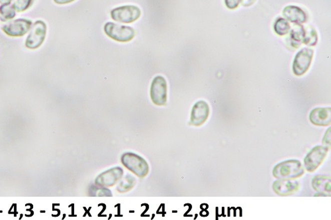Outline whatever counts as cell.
<instances>
[{"label":"cell","mask_w":331,"mask_h":220,"mask_svg":"<svg viewBox=\"0 0 331 220\" xmlns=\"http://www.w3.org/2000/svg\"><path fill=\"white\" fill-rule=\"evenodd\" d=\"M272 188L279 196H289L297 192L299 184L295 180H278L273 182Z\"/></svg>","instance_id":"12"},{"label":"cell","mask_w":331,"mask_h":220,"mask_svg":"<svg viewBox=\"0 0 331 220\" xmlns=\"http://www.w3.org/2000/svg\"><path fill=\"white\" fill-rule=\"evenodd\" d=\"M32 22L26 18H18L2 26V30L8 36L20 37L28 34L31 30Z\"/></svg>","instance_id":"9"},{"label":"cell","mask_w":331,"mask_h":220,"mask_svg":"<svg viewBox=\"0 0 331 220\" xmlns=\"http://www.w3.org/2000/svg\"><path fill=\"white\" fill-rule=\"evenodd\" d=\"M242 5L243 6H250L256 2V0H241Z\"/></svg>","instance_id":"25"},{"label":"cell","mask_w":331,"mask_h":220,"mask_svg":"<svg viewBox=\"0 0 331 220\" xmlns=\"http://www.w3.org/2000/svg\"><path fill=\"white\" fill-rule=\"evenodd\" d=\"M273 176L277 180H295L303 176L305 170L301 162L289 160L277 164L273 168Z\"/></svg>","instance_id":"1"},{"label":"cell","mask_w":331,"mask_h":220,"mask_svg":"<svg viewBox=\"0 0 331 220\" xmlns=\"http://www.w3.org/2000/svg\"><path fill=\"white\" fill-rule=\"evenodd\" d=\"M136 184V180L134 176L128 174L124 178V180H121L120 184L117 186V190L120 192H125L127 191L130 190L131 188H133Z\"/></svg>","instance_id":"17"},{"label":"cell","mask_w":331,"mask_h":220,"mask_svg":"<svg viewBox=\"0 0 331 220\" xmlns=\"http://www.w3.org/2000/svg\"><path fill=\"white\" fill-rule=\"evenodd\" d=\"M151 98L153 104L157 106H164L167 102V83L162 76H156L152 82Z\"/></svg>","instance_id":"6"},{"label":"cell","mask_w":331,"mask_h":220,"mask_svg":"<svg viewBox=\"0 0 331 220\" xmlns=\"http://www.w3.org/2000/svg\"><path fill=\"white\" fill-rule=\"evenodd\" d=\"M309 120L312 124L315 126H330L331 123L330 108H314L310 113Z\"/></svg>","instance_id":"13"},{"label":"cell","mask_w":331,"mask_h":220,"mask_svg":"<svg viewBox=\"0 0 331 220\" xmlns=\"http://www.w3.org/2000/svg\"><path fill=\"white\" fill-rule=\"evenodd\" d=\"M317 34L312 26H309L305 32L303 42L309 46H314L317 41Z\"/></svg>","instance_id":"20"},{"label":"cell","mask_w":331,"mask_h":220,"mask_svg":"<svg viewBox=\"0 0 331 220\" xmlns=\"http://www.w3.org/2000/svg\"><path fill=\"white\" fill-rule=\"evenodd\" d=\"M47 34V24L43 20H38L32 26L30 34L26 41V46L29 49L39 48L44 42Z\"/></svg>","instance_id":"7"},{"label":"cell","mask_w":331,"mask_h":220,"mask_svg":"<svg viewBox=\"0 0 331 220\" xmlns=\"http://www.w3.org/2000/svg\"><path fill=\"white\" fill-rule=\"evenodd\" d=\"M34 0H16L14 4L16 11L23 12L26 11L32 5Z\"/></svg>","instance_id":"21"},{"label":"cell","mask_w":331,"mask_h":220,"mask_svg":"<svg viewBox=\"0 0 331 220\" xmlns=\"http://www.w3.org/2000/svg\"><path fill=\"white\" fill-rule=\"evenodd\" d=\"M74 1H75V0H54L55 3L57 4H60V5H63V4H70Z\"/></svg>","instance_id":"26"},{"label":"cell","mask_w":331,"mask_h":220,"mask_svg":"<svg viewBox=\"0 0 331 220\" xmlns=\"http://www.w3.org/2000/svg\"><path fill=\"white\" fill-rule=\"evenodd\" d=\"M123 170L121 168H110L100 174L96 178L95 184L100 187H110L115 184L122 178Z\"/></svg>","instance_id":"11"},{"label":"cell","mask_w":331,"mask_h":220,"mask_svg":"<svg viewBox=\"0 0 331 220\" xmlns=\"http://www.w3.org/2000/svg\"><path fill=\"white\" fill-rule=\"evenodd\" d=\"M240 0H225L226 6L229 9L233 10L239 5Z\"/></svg>","instance_id":"24"},{"label":"cell","mask_w":331,"mask_h":220,"mask_svg":"<svg viewBox=\"0 0 331 220\" xmlns=\"http://www.w3.org/2000/svg\"><path fill=\"white\" fill-rule=\"evenodd\" d=\"M283 16L291 22L296 24H303L307 20V16L305 12L299 8L294 6H287L283 10Z\"/></svg>","instance_id":"15"},{"label":"cell","mask_w":331,"mask_h":220,"mask_svg":"<svg viewBox=\"0 0 331 220\" xmlns=\"http://www.w3.org/2000/svg\"><path fill=\"white\" fill-rule=\"evenodd\" d=\"M322 144H323L324 146L328 148V149H330V128H329V129H328L327 130H326V132L325 134H324V136L323 138V139H322Z\"/></svg>","instance_id":"23"},{"label":"cell","mask_w":331,"mask_h":220,"mask_svg":"<svg viewBox=\"0 0 331 220\" xmlns=\"http://www.w3.org/2000/svg\"><path fill=\"white\" fill-rule=\"evenodd\" d=\"M305 30H304L303 26L298 24L294 26L293 30L291 32V38L292 42L297 44L303 40L305 37Z\"/></svg>","instance_id":"18"},{"label":"cell","mask_w":331,"mask_h":220,"mask_svg":"<svg viewBox=\"0 0 331 220\" xmlns=\"http://www.w3.org/2000/svg\"><path fill=\"white\" fill-rule=\"evenodd\" d=\"M12 0H0V4L2 5H6V4H10Z\"/></svg>","instance_id":"27"},{"label":"cell","mask_w":331,"mask_h":220,"mask_svg":"<svg viewBox=\"0 0 331 220\" xmlns=\"http://www.w3.org/2000/svg\"><path fill=\"white\" fill-rule=\"evenodd\" d=\"M141 16V10L135 6H121L111 12V18L113 20L123 24H131L136 22Z\"/></svg>","instance_id":"4"},{"label":"cell","mask_w":331,"mask_h":220,"mask_svg":"<svg viewBox=\"0 0 331 220\" xmlns=\"http://www.w3.org/2000/svg\"><path fill=\"white\" fill-rule=\"evenodd\" d=\"M209 106L204 100H199L193 106L191 112L190 124L195 126H200L204 124L209 115Z\"/></svg>","instance_id":"10"},{"label":"cell","mask_w":331,"mask_h":220,"mask_svg":"<svg viewBox=\"0 0 331 220\" xmlns=\"http://www.w3.org/2000/svg\"><path fill=\"white\" fill-rule=\"evenodd\" d=\"M329 149L324 146H317L311 150L304 158V166L308 172H312L321 165Z\"/></svg>","instance_id":"5"},{"label":"cell","mask_w":331,"mask_h":220,"mask_svg":"<svg viewBox=\"0 0 331 220\" xmlns=\"http://www.w3.org/2000/svg\"><path fill=\"white\" fill-rule=\"evenodd\" d=\"M121 162L123 166L133 172L139 178H143L147 176L149 172V166L147 162L133 153H125L121 157Z\"/></svg>","instance_id":"3"},{"label":"cell","mask_w":331,"mask_h":220,"mask_svg":"<svg viewBox=\"0 0 331 220\" xmlns=\"http://www.w3.org/2000/svg\"><path fill=\"white\" fill-rule=\"evenodd\" d=\"M289 30H290V26H289V22L286 20L281 18L277 20V22H275L274 30L275 32L279 36H285L289 32Z\"/></svg>","instance_id":"19"},{"label":"cell","mask_w":331,"mask_h":220,"mask_svg":"<svg viewBox=\"0 0 331 220\" xmlns=\"http://www.w3.org/2000/svg\"><path fill=\"white\" fill-rule=\"evenodd\" d=\"M106 36L119 42H127L132 40L135 36L134 28L131 26H120L112 22H107L104 26Z\"/></svg>","instance_id":"2"},{"label":"cell","mask_w":331,"mask_h":220,"mask_svg":"<svg viewBox=\"0 0 331 220\" xmlns=\"http://www.w3.org/2000/svg\"><path fill=\"white\" fill-rule=\"evenodd\" d=\"M91 194L93 196L97 195L98 196H112V192H110L109 189L106 188V187H98L92 186L91 188Z\"/></svg>","instance_id":"22"},{"label":"cell","mask_w":331,"mask_h":220,"mask_svg":"<svg viewBox=\"0 0 331 220\" xmlns=\"http://www.w3.org/2000/svg\"><path fill=\"white\" fill-rule=\"evenodd\" d=\"M16 12L14 5L6 4L2 5L0 7V20H12L15 18Z\"/></svg>","instance_id":"16"},{"label":"cell","mask_w":331,"mask_h":220,"mask_svg":"<svg viewBox=\"0 0 331 220\" xmlns=\"http://www.w3.org/2000/svg\"><path fill=\"white\" fill-rule=\"evenodd\" d=\"M312 187L318 194L315 196H327L330 195L331 186L330 178L322 174H318L314 176L312 180Z\"/></svg>","instance_id":"14"},{"label":"cell","mask_w":331,"mask_h":220,"mask_svg":"<svg viewBox=\"0 0 331 220\" xmlns=\"http://www.w3.org/2000/svg\"><path fill=\"white\" fill-rule=\"evenodd\" d=\"M313 54V50L307 48L302 49L297 53L293 64V72L295 76H303L307 72L311 66Z\"/></svg>","instance_id":"8"}]
</instances>
